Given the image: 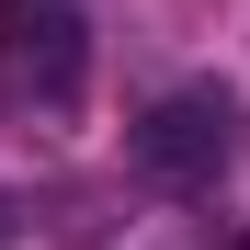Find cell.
I'll use <instances>...</instances> for the list:
<instances>
[{
	"mask_svg": "<svg viewBox=\"0 0 250 250\" xmlns=\"http://www.w3.org/2000/svg\"><path fill=\"white\" fill-rule=\"evenodd\" d=\"M239 91L228 80H182V91H159L137 125H125V148H137V171L148 182H171V193H216L228 182V159H239Z\"/></svg>",
	"mask_w": 250,
	"mask_h": 250,
	"instance_id": "obj_1",
	"label": "cell"
},
{
	"mask_svg": "<svg viewBox=\"0 0 250 250\" xmlns=\"http://www.w3.org/2000/svg\"><path fill=\"white\" fill-rule=\"evenodd\" d=\"M0 80H12V103H34V114H68L80 103L91 34H80L68 0H0Z\"/></svg>",
	"mask_w": 250,
	"mask_h": 250,
	"instance_id": "obj_2",
	"label": "cell"
},
{
	"mask_svg": "<svg viewBox=\"0 0 250 250\" xmlns=\"http://www.w3.org/2000/svg\"><path fill=\"white\" fill-rule=\"evenodd\" d=\"M12 228H23V205H12V193H0V250H12Z\"/></svg>",
	"mask_w": 250,
	"mask_h": 250,
	"instance_id": "obj_3",
	"label": "cell"
},
{
	"mask_svg": "<svg viewBox=\"0 0 250 250\" xmlns=\"http://www.w3.org/2000/svg\"><path fill=\"white\" fill-rule=\"evenodd\" d=\"M216 250H250V239H216Z\"/></svg>",
	"mask_w": 250,
	"mask_h": 250,
	"instance_id": "obj_4",
	"label": "cell"
}]
</instances>
